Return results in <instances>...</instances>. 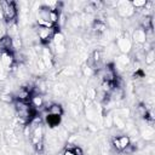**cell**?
Wrapping results in <instances>:
<instances>
[{"label":"cell","instance_id":"obj_2","mask_svg":"<svg viewBox=\"0 0 155 155\" xmlns=\"http://www.w3.org/2000/svg\"><path fill=\"white\" fill-rule=\"evenodd\" d=\"M117 50L121 52V53H125V54H128L131 51H132V47H133V42L131 40V36L124 31L122 35L120 38L116 39V42H115Z\"/></svg>","mask_w":155,"mask_h":155},{"label":"cell","instance_id":"obj_22","mask_svg":"<svg viewBox=\"0 0 155 155\" xmlns=\"http://www.w3.org/2000/svg\"><path fill=\"white\" fill-rule=\"evenodd\" d=\"M0 101L4 103H11L13 102V96L10 93H1L0 94Z\"/></svg>","mask_w":155,"mask_h":155},{"label":"cell","instance_id":"obj_9","mask_svg":"<svg viewBox=\"0 0 155 155\" xmlns=\"http://www.w3.org/2000/svg\"><path fill=\"white\" fill-rule=\"evenodd\" d=\"M67 92H68V87L64 82H58L52 87V93L54 97H64Z\"/></svg>","mask_w":155,"mask_h":155},{"label":"cell","instance_id":"obj_18","mask_svg":"<svg viewBox=\"0 0 155 155\" xmlns=\"http://www.w3.org/2000/svg\"><path fill=\"white\" fill-rule=\"evenodd\" d=\"M85 94H86V98H88L91 101H94L96 97H97V88L94 86H90V87L86 88Z\"/></svg>","mask_w":155,"mask_h":155},{"label":"cell","instance_id":"obj_12","mask_svg":"<svg viewBox=\"0 0 155 155\" xmlns=\"http://www.w3.org/2000/svg\"><path fill=\"white\" fill-rule=\"evenodd\" d=\"M76 75V68L74 65H69L62 69L61 73L57 74V76H64V78H73Z\"/></svg>","mask_w":155,"mask_h":155},{"label":"cell","instance_id":"obj_15","mask_svg":"<svg viewBox=\"0 0 155 155\" xmlns=\"http://www.w3.org/2000/svg\"><path fill=\"white\" fill-rule=\"evenodd\" d=\"M46 121H47V124H48V126L50 127H52V128H54V127H57L58 125H59V122H61V116H54V115H47V117H46Z\"/></svg>","mask_w":155,"mask_h":155},{"label":"cell","instance_id":"obj_21","mask_svg":"<svg viewBox=\"0 0 155 155\" xmlns=\"http://www.w3.org/2000/svg\"><path fill=\"white\" fill-rule=\"evenodd\" d=\"M103 124H104V126L108 127V128L113 127V113H111V111H109L107 115H104V117H103Z\"/></svg>","mask_w":155,"mask_h":155},{"label":"cell","instance_id":"obj_24","mask_svg":"<svg viewBox=\"0 0 155 155\" xmlns=\"http://www.w3.org/2000/svg\"><path fill=\"white\" fill-rule=\"evenodd\" d=\"M145 4H147V1H144V0H143V1H137V0H136V1H132V2H131V5L133 6L134 10H137V8H143V7L145 6Z\"/></svg>","mask_w":155,"mask_h":155},{"label":"cell","instance_id":"obj_8","mask_svg":"<svg viewBox=\"0 0 155 155\" xmlns=\"http://www.w3.org/2000/svg\"><path fill=\"white\" fill-rule=\"evenodd\" d=\"M67 25H69V28L71 30L74 29H78L82 25V19H81V16L78 15V13H74L70 16V18L67 21Z\"/></svg>","mask_w":155,"mask_h":155},{"label":"cell","instance_id":"obj_16","mask_svg":"<svg viewBox=\"0 0 155 155\" xmlns=\"http://www.w3.org/2000/svg\"><path fill=\"white\" fill-rule=\"evenodd\" d=\"M117 139H119V144H120V149H121V151H122L128 144H131V138H130L127 134L119 136Z\"/></svg>","mask_w":155,"mask_h":155},{"label":"cell","instance_id":"obj_10","mask_svg":"<svg viewBox=\"0 0 155 155\" xmlns=\"http://www.w3.org/2000/svg\"><path fill=\"white\" fill-rule=\"evenodd\" d=\"M0 48L4 50L5 52H11L13 50L12 47V38L8 35H4L0 39Z\"/></svg>","mask_w":155,"mask_h":155},{"label":"cell","instance_id":"obj_19","mask_svg":"<svg viewBox=\"0 0 155 155\" xmlns=\"http://www.w3.org/2000/svg\"><path fill=\"white\" fill-rule=\"evenodd\" d=\"M155 54H154V48H151V50H149L148 52H145V54H144V61H145V64L147 65H151L153 63H154V61H155Z\"/></svg>","mask_w":155,"mask_h":155},{"label":"cell","instance_id":"obj_14","mask_svg":"<svg viewBox=\"0 0 155 155\" xmlns=\"http://www.w3.org/2000/svg\"><path fill=\"white\" fill-rule=\"evenodd\" d=\"M125 124H126V120L119 117L117 115L113 114V126L115 125L116 130H125Z\"/></svg>","mask_w":155,"mask_h":155},{"label":"cell","instance_id":"obj_17","mask_svg":"<svg viewBox=\"0 0 155 155\" xmlns=\"http://www.w3.org/2000/svg\"><path fill=\"white\" fill-rule=\"evenodd\" d=\"M81 73H82V76L84 78H92L93 75H94V69L93 68H91V67H88V65H86L85 63L82 64V68H81Z\"/></svg>","mask_w":155,"mask_h":155},{"label":"cell","instance_id":"obj_6","mask_svg":"<svg viewBox=\"0 0 155 155\" xmlns=\"http://www.w3.org/2000/svg\"><path fill=\"white\" fill-rule=\"evenodd\" d=\"M0 62L1 64L5 67V69L10 73L11 71V68L13 65V62H15V58H13V53L12 52H4L1 58H0Z\"/></svg>","mask_w":155,"mask_h":155},{"label":"cell","instance_id":"obj_11","mask_svg":"<svg viewBox=\"0 0 155 155\" xmlns=\"http://www.w3.org/2000/svg\"><path fill=\"white\" fill-rule=\"evenodd\" d=\"M47 113L50 115H54V116H62L63 113H64V109L61 104L58 103H52L51 105H48L47 108Z\"/></svg>","mask_w":155,"mask_h":155},{"label":"cell","instance_id":"obj_13","mask_svg":"<svg viewBox=\"0 0 155 155\" xmlns=\"http://www.w3.org/2000/svg\"><path fill=\"white\" fill-rule=\"evenodd\" d=\"M113 114L117 115L119 117H121V119H124V120H127V119L130 117L131 111H130V109L126 108V107H119V108H116V109L113 111Z\"/></svg>","mask_w":155,"mask_h":155},{"label":"cell","instance_id":"obj_7","mask_svg":"<svg viewBox=\"0 0 155 155\" xmlns=\"http://www.w3.org/2000/svg\"><path fill=\"white\" fill-rule=\"evenodd\" d=\"M29 102H30V105L35 110H39V109L44 108V105H45V99L40 93H31Z\"/></svg>","mask_w":155,"mask_h":155},{"label":"cell","instance_id":"obj_29","mask_svg":"<svg viewBox=\"0 0 155 155\" xmlns=\"http://www.w3.org/2000/svg\"><path fill=\"white\" fill-rule=\"evenodd\" d=\"M2 36H4V33H2V31H1V30H0V39H1V38H2Z\"/></svg>","mask_w":155,"mask_h":155},{"label":"cell","instance_id":"obj_25","mask_svg":"<svg viewBox=\"0 0 155 155\" xmlns=\"http://www.w3.org/2000/svg\"><path fill=\"white\" fill-rule=\"evenodd\" d=\"M34 149L38 151V153H42L44 150H45V145H44V140H41V142H39V143H36V144H34Z\"/></svg>","mask_w":155,"mask_h":155},{"label":"cell","instance_id":"obj_20","mask_svg":"<svg viewBox=\"0 0 155 155\" xmlns=\"http://www.w3.org/2000/svg\"><path fill=\"white\" fill-rule=\"evenodd\" d=\"M35 68H36V70H38L39 73H45V71H46V69H47V67H46L45 62H44L40 57H38V58H36V61H35Z\"/></svg>","mask_w":155,"mask_h":155},{"label":"cell","instance_id":"obj_28","mask_svg":"<svg viewBox=\"0 0 155 155\" xmlns=\"http://www.w3.org/2000/svg\"><path fill=\"white\" fill-rule=\"evenodd\" d=\"M5 142V137H4V131H0V147L4 145Z\"/></svg>","mask_w":155,"mask_h":155},{"label":"cell","instance_id":"obj_1","mask_svg":"<svg viewBox=\"0 0 155 155\" xmlns=\"http://www.w3.org/2000/svg\"><path fill=\"white\" fill-rule=\"evenodd\" d=\"M0 8L2 11V17L6 23H13L15 18L17 17V6L13 1L0 0Z\"/></svg>","mask_w":155,"mask_h":155},{"label":"cell","instance_id":"obj_4","mask_svg":"<svg viewBox=\"0 0 155 155\" xmlns=\"http://www.w3.org/2000/svg\"><path fill=\"white\" fill-rule=\"evenodd\" d=\"M56 28H46V27H39L36 29V36L39 39L40 42H47L50 40H52L53 35L56 34Z\"/></svg>","mask_w":155,"mask_h":155},{"label":"cell","instance_id":"obj_26","mask_svg":"<svg viewBox=\"0 0 155 155\" xmlns=\"http://www.w3.org/2000/svg\"><path fill=\"white\" fill-rule=\"evenodd\" d=\"M73 150H74L75 155H84V151H82V149H81L80 147H78V145H75Z\"/></svg>","mask_w":155,"mask_h":155},{"label":"cell","instance_id":"obj_3","mask_svg":"<svg viewBox=\"0 0 155 155\" xmlns=\"http://www.w3.org/2000/svg\"><path fill=\"white\" fill-rule=\"evenodd\" d=\"M116 11H117V15L122 18H128L134 13V8L130 1H117Z\"/></svg>","mask_w":155,"mask_h":155},{"label":"cell","instance_id":"obj_27","mask_svg":"<svg viewBox=\"0 0 155 155\" xmlns=\"http://www.w3.org/2000/svg\"><path fill=\"white\" fill-rule=\"evenodd\" d=\"M63 155H75V153H74L73 149H65L63 151Z\"/></svg>","mask_w":155,"mask_h":155},{"label":"cell","instance_id":"obj_23","mask_svg":"<svg viewBox=\"0 0 155 155\" xmlns=\"http://www.w3.org/2000/svg\"><path fill=\"white\" fill-rule=\"evenodd\" d=\"M7 75H8V71L5 69V67L1 64V62H0V81H2V80H5L6 78H7Z\"/></svg>","mask_w":155,"mask_h":155},{"label":"cell","instance_id":"obj_5","mask_svg":"<svg viewBox=\"0 0 155 155\" xmlns=\"http://www.w3.org/2000/svg\"><path fill=\"white\" fill-rule=\"evenodd\" d=\"M131 39H132V42L136 45H144L145 44V30L142 27L134 29L131 34Z\"/></svg>","mask_w":155,"mask_h":155}]
</instances>
